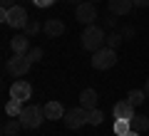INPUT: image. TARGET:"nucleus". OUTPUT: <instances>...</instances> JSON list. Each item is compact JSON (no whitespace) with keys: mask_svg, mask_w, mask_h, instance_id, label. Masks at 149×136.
Listing matches in <instances>:
<instances>
[{"mask_svg":"<svg viewBox=\"0 0 149 136\" xmlns=\"http://www.w3.org/2000/svg\"><path fill=\"white\" fill-rule=\"evenodd\" d=\"M80 40H82V47L87 52H97V50H102L107 45V32L102 25H85Z\"/></svg>","mask_w":149,"mask_h":136,"instance_id":"f257e3e1","label":"nucleus"},{"mask_svg":"<svg viewBox=\"0 0 149 136\" xmlns=\"http://www.w3.org/2000/svg\"><path fill=\"white\" fill-rule=\"evenodd\" d=\"M0 20L5 22V25L15 27V30H25V25L30 22V17H27V10L22 5H13V8H8V10H0Z\"/></svg>","mask_w":149,"mask_h":136,"instance_id":"f03ea898","label":"nucleus"},{"mask_svg":"<svg viewBox=\"0 0 149 136\" xmlns=\"http://www.w3.org/2000/svg\"><path fill=\"white\" fill-rule=\"evenodd\" d=\"M20 119V124L25 126V129H37V126H42V121L47 119L45 116V109L37 104H25L22 106V114L17 116Z\"/></svg>","mask_w":149,"mask_h":136,"instance_id":"7ed1b4c3","label":"nucleus"},{"mask_svg":"<svg viewBox=\"0 0 149 136\" xmlns=\"http://www.w3.org/2000/svg\"><path fill=\"white\" fill-rule=\"evenodd\" d=\"M117 64V50H112V47H102L97 50V52H92V67L100 69V72H104V69H112Z\"/></svg>","mask_w":149,"mask_h":136,"instance_id":"20e7f679","label":"nucleus"},{"mask_svg":"<svg viewBox=\"0 0 149 136\" xmlns=\"http://www.w3.org/2000/svg\"><path fill=\"white\" fill-rule=\"evenodd\" d=\"M62 124L67 126V129H82L85 124H90V111L85 109V106H77V109H67L62 116Z\"/></svg>","mask_w":149,"mask_h":136,"instance_id":"39448f33","label":"nucleus"},{"mask_svg":"<svg viewBox=\"0 0 149 136\" xmlns=\"http://www.w3.org/2000/svg\"><path fill=\"white\" fill-rule=\"evenodd\" d=\"M30 67H32V62H30L27 55H13V57L5 62V72L13 74V77H22V74H27Z\"/></svg>","mask_w":149,"mask_h":136,"instance_id":"423d86ee","label":"nucleus"},{"mask_svg":"<svg viewBox=\"0 0 149 136\" xmlns=\"http://www.w3.org/2000/svg\"><path fill=\"white\" fill-rule=\"evenodd\" d=\"M74 17H77V22H82V25H95V20H97V3L82 0L80 5L74 8Z\"/></svg>","mask_w":149,"mask_h":136,"instance_id":"0eeeda50","label":"nucleus"},{"mask_svg":"<svg viewBox=\"0 0 149 136\" xmlns=\"http://www.w3.org/2000/svg\"><path fill=\"white\" fill-rule=\"evenodd\" d=\"M10 97H13V99H20V101H27L32 97L30 82H25V79H15L13 87H10Z\"/></svg>","mask_w":149,"mask_h":136,"instance_id":"6e6552de","label":"nucleus"},{"mask_svg":"<svg viewBox=\"0 0 149 136\" xmlns=\"http://www.w3.org/2000/svg\"><path fill=\"white\" fill-rule=\"evenodd\" d=\"M10 50H13V55H27L30 52V37L25 35V32H17L15 37L10 40Z\"/></svg>","mask_w":149,"mask_h":136,"instance_id":"1a4fd4ad","label":"nucleus"},{"mask_svg":"<svg viewBox=\"0 0 149 136\" xmlns=\"http://www.w3.org/2000/svg\"><path fill=\"white\" fill-rule=\"evenodd\" d=\"M112 114H114V119H129V121L137 116V114H134V104H129L127 99L117 101V104L112 106Z\"/></svg>","mask_w":149,"mask_h":136,"instance_id":"9d476101","label":"nucleus"},{"mask_svg":"<svg viewBox=\"0 0 149 136\" xmlns=\"http://www.w3.org/2000/svg\"><path fill=\"white\" fill-rule=\"evenodd\" d=\"M42 32L47 37H60L65 32V22L57 20V17H47V20L42 22Z\"/></svg>","mask_w":149,"mask_h":136,"instance_id":"9b49d317","label":"nucleus"},{"mask_svg":"<svg viewBox=\"0 0 149 136\" xmlns=\"http://www.w3.org/2000/svg\"><path fill=\"white\" fill-rule=\"evenodd\" d=\"M97 101H100V97H97L95 89H82L80 92V106H85L87 111L97 109Z\"/></svg>","mask_w":149,"mask_h":136,"instance_id":"f8f14e48","label":"nucleus"},{"mask_svg":"<svg viewBox=\"0 0 149 136\" xmlns=\"http://www.w3.org/2000/svg\"><path fill=\"white\" fill-rule=\"evenodd\" d=\"M107 8H109V12H114V15H127L134 8V3L132 0H107Z\"/></svg>","mask_w":149,"mask_h":136,"instance_id":"ddd939ff","label":"nucleus"},{"mask_svg":"<svg viewBox=\"0 0 149 136\" xmlns=\"http://www.w3.org/2000/svg\"><path fill=\"white\" fill-rule=\"evenodd\" d=\"M42 109H45V116H47L50 121H57V119H62V116H65V106L60 104V101H55V99L47 101Z\"/></svg>","mask_w":149,"mask_h":136,"instance_id":"4468645a","label":"nucleus"},{"mask_svg":"<svg viewBox=\"0 0 149 136\" xmlns=\"http://www.w3.org/2000/svg\"><path fill=\"white\" fill-rule=\"evenodd\" d=\"M25 129V126L20 124V119H15V116H10V119L3 124V136H17L20 131Z\"/></svg>","mask_w":149,"mask_h":136,"instance_id":"2eb2a0df","label":"nucleus"},{"mask_svg":"<svg viewBox=\"0 0 149 136\" xmlns=\"http://www.w3.org/2000/svg\"><path fill=\"white\" fill-rule=\"evenodd\" d=\"M22 106H25V101L13 99V97H10V99H8V104H5V114H8V116H15V119H17V116L22 114Z\"/></svg>","mask_w":149,"mask_h":136,"instance_id":"dca6fc26","label":"nucleus"},{"mask_svg":"<svg viewBox=\"0 0 149 136\" xmlns=\"http://www.w3.org/2000/svg\"><path fill=\"white\" fill-rule=\"evenodd\" d=\"M112 131H114V136H124V134H129V131H132V121H129V119H114Z\"/></svg>","mask_w":149,"mask_h":136,"instance_id":"f3484780","label":"nucleus"},{"mask_svg":"<svg viewBox=\"0 0 149 136\" xmlns=\"http://www.w3.org/2000/svg\"><path fill=\"white\" fill-rule=\"evenodd\" d=\"M132 129L139 131V134H144V131L149 129V116H147V114H137V116L132 119Z\"/></svg>","mask_w":149,"mask_h":136,"instance_id":"a211bd4d","label":"nucleus"},{"mask_svg":"<svg viewBox=\"0 0 149 136\" xmlns=\"http://www.w3.org/2000/svg\"><path fill=\"white\" fill-rule=\"evenodd\" d=\"M144 99H147V92H144V89H132V92L127 94V101H129V104H134V106L144 104Z\"/></svg>","mask_w":149,"mask_h":136,"instance_id":"6ab92c4d","label":"nucleus"},{"mask_svg":"<svg viewBox=\"0 0 149 136\" xmlns=\"http://www.w3.org/2000/svg\"><path fill=\"white\" fill-rule=\"evenodd\" d=\"M122 32H109V35H107V47H112V50H117L119 45H122Z\"/></svg>","mask_w":149,"mask_h":136,"instance_id":"aec40b11","label":"nucleus"},{"mask_svg":"<svg viewBox=\"0 0 149 136\" xmlns=\"http://www.w3.org/2000/svg\"><path fill=\"white\" fill-rule=\"evenodd\" d=\"M40 30H42V25H40V22H37V20H30V22H27V25H25V30H22V32H25L27 37H35V35H37V32H40Z\"/></svg>","mask_w":149,"mask_h":136,"instance_id":"412c9836","label":"nucleus"},{"mask_svg":"<svg viewBox=\"0 0 149 136\" xmlns=\"http://www.w3.org/2000/svg\"><path fill=\"white\" fill-rule=\"evenodd\" d=\"M102 121H104V111H102V109H92L90 111V124L92 126H100Z\"/></svg>","mask_w":149,"mask_h":136,"instance_id":"4be33fe9","label":"nucleus"},{"mask_svg":"<svg viewBox=\"0 0 149 136\" xmlns=\"http://www.w3.org/2000/svg\"><path fill=\"white\" fill-rule=\"evenodd\" d=\"M42 55H45V52H42V47H32L30 52H27V57H30V62L35 64V62H40V59H42Z\"/></svg>","mask_w":149,"mask_h":136,"instance_id":"5701e85b","label":"nucleus"},{"mask_svg":"<svg viewBox=\"0 0 149 136\" xmlns=\"http://www.w3.org/2000/svg\"><path fill=\"white\" fill-rule=\"evenodd\" d=\"M37 8H50V5H55V0H32Z\"/></svg>","mask_w":149,"mask_h":136,"instance_id":"b1692460","label":"nucleus"},{"mask_svg":"<svg viewBox=\"0 0 149 136\" xmlns=\"http://www.w3.org/2000/svg\"><path fill=\"white\" fill-rule=\"evenodd\" d=\"M114 22H117L114 20V12H109V15L104 17V27H114Z\"/></svg>","mask_w":149,"mask_h":136,"instance_id":"393cba45","label":"nucleus"},{"mask_svg":"<svg viewBox=\"0 0 149 136\" xmlns=\"http://www.w3.org/2000/svg\"><path fill=\"white\" fill-rule=\"evenodd\" d=\"M132 35H134V27H132V25H127V27L122 30V37L127 40V37H132Z\"/></svg>","mask_w":149,"mask_h":136,"instance_id":"a878e982","label":"nucleus"},{"mask_svg":"<svg viewBox=\"0 0 149 136\" xmlns=\"http://www.w3.org/2000/svg\"><path fill=\"white\" fill-rule=\"evenodd\" d=\"M134 8H149V0H132Z\"/></svg>","mask_w":149,"mask_h":136,"instance_id":"bb28decb","label":"nucleus"},{"mask_svg":"<svg viewBox=\"0 0 149 136\" xmlns=\"http://www.w3.org/2000/svg\"><path fill=\"white\" fill-rule=\"evenodd\" d=\"M0 5H3V10H8V8L15 5V0H0Z\"/></svg>","mask_w":149,"mask_h":136,"instance_id":"cd10ccee","label":"nucleus"},{"mask_svg":"<svg viewBox=\"0 0 149 136\" xmlns=\"http://www.w3.org/2000/svg\"><path fill=\"white\" fill-rule=\"evenodd\" d=\"M124 136H142V134H139V131H134V129H132V131H129V134H124Z\"/></svg>","mask_w":149,"mask_h":136,"instance_id":"c85d7f7f","label":"nucleus"},{"mask_svg":"<svg viewBox=\"0 0 149 136\" xmlns=\"http://www.w3.org/2000/svg\"><path fill=\"white\" fill-rule=\"evenodd\" d=\"M144 92H147V97H149V79H147V84H144Z\"/></svg>","mask_w":149,"mask_h":136,"instance_id":"c756f323","label":"nucleus"},{"mask_svg":"<svg viewBox=\"0 0 149 136\" xmlns=\"http://www.w3.org/2000/svg\"><path fill=\"white\" fill-rule=\"evenodd\" d=\"M67 3H74V5H80V3H82V0H67Z\"/></svg>","mask_w":149,"mask_h":136,"instance_id":"7c9ffc66","label":"nucleus"},{"mask_svg":"<svg viewBox=\"0 0 149 136\" xmlns=\"http://www.w3.org/2000/svg\"><path fill=\"white\" fill-rule=\"evenodd\" d=\"M92 3H100V0H92Z\"/></svg>","mask_w":149,"mask_h":136,"instance_id":"2f4dec72","label":"nucleus"}]
</instances>
